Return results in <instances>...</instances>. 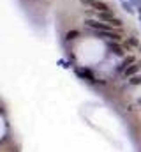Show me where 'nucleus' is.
I'll return each instance as SVG.
<instances>
[{
  "mask_svg": "<svg viewBox=\"0 0 141 152\" xmlns=\"http://www.w3.org/2000/svg\"><path fill=\"white\" fill-rule=\"evenodd\" d=\"M85 25L88 27V28H92L97 36H101V37H108L111 39V41H122V32H120V28H115V27H111L109 23H104V21H101V20H86L85 21Z\"/></svg>",
  "mask_w": 141,
  "mask_h": 152,
  "instance_id": "1",
  "label": "nucleus"
},
{
  "mask_svg": "<svg viewBox=\"0 0 141 152\" xmlns=\"http://www.w3.org/2000/svg\"><path fill=\"white\" fill-rule=\"evenodd\" d=\"M95 14V18L97 20H101V21H104V23H109L111 27H115V28H122V25H124V21L115 14V11H106V12H94Z\"/></svg>",
  "mask_w": 141,
  "mask_h": 152,
  "instance_id": "2",
  "label": "nucleus"
},
{
  "mask_svg": "<svg viewBox=\"0 0 141 152\" xmlns=\"http://www.w3.org/2000/svg\"><path fill=\"white\" fill-rule=\"evenodd\" d=\"M108 48H109V51L113 53V55H116V57H125V46L120 42V41H108Z\"/></svg>",
  "mask_w": 141,
  "mask_h": 152,
  "instance_id": "3",
  "label": "nucleus"
},
{
  "mask_svg": "<svg viewBox=\"0 0 141 152\" xmlns=\"http://www.w3.org/2000/svg\"><path fill=\"white\" fill-rule=\"evenodd\" d=\"M138 73H141V62H134V64H131L124 73H122V78H125V80H129L131 76L138 75Z\"/></svg>",
  "mask_w": 141,
  "mask_h": 152,
  "instance_id": "4",
  "label": "nucleus"
},
{
  "mask_svg": "<svg viewBox=\"0 0 141 152\" xmlns=\"http://www.w3.org/2000/svg\"><path fill=\"white\" fill-rule=\"evenodd\" d=\"M134 62H138L134 55H127V57H124V60H122V62H120V66L116 67V73H120V75H122V73H124L131 64H134Z\"/></svg>",
  "mask_w": 141,
  "mask_h": 152,
  "instance_id": "5",
  "label": "nucleus"
},
{
  "mask_svg": "<svg viewBox=\"0 0 141 152\" xmlns=\"http://www.w3.org/2000/svg\"><path fill=\"white\" fill-rule=\"evenodd\" d=\"M78 75L81 76V78H85L86 81H90V83H97L95 75H94L90 69H86V67H79V69H78Z\"/></svg>",
  "mask_w": 141,
  "mask_h": 152,
  "instance_id": "6",
  "label": "nucleus"
},
{
  "mask_svg": "<svg viewBox=\"0 0 141 152\" xmlns=\"http://www.w3.org/2000/svg\"><path fill=\"white\" fill-rule=\"evenodd\" d=\"M127 50H134V48H140V41H138V37H134V36H131V37L125 39V44H124Z\"/></svg>",
  "mask_w": 141,
  "mask_h": 152,
  "instance_id": "7",
  "label": "nucleus"
},
{
  "mask_svg": "<svg viewBox=\"0 0 141 152\" xmlns=\"http://www.w3.org/2000/svg\"><path fill=\"white\" fill-rule=\"evenodd\" d=\"M127 81H129V85H131V87H140V85H141V73H138V75H134V76H131Z\"/></svg>",
  "mask_w": 141,
  "mask_h": 152,
  "instance_id": "8",
  "label": "nucleus"
},
{
  "mask_svg": "<svg viewBox=\"0 0 141 152\" xmlns=\"http://www.w3.org/2000/svg\"><path fill=\"white\" fill-rule=\"evenodd\" d=\"M79 37V32L78 30H70V32H67V36H65V39L67 41H74V39Z\"/></svg>",
  "mask_w": 141,
  "mask_h": 152,
  "instance_id": "9",
  "label": "nucleus"
},
{
  "mask_svg": "<svg viewBox=\"0 0 141 152\" xmlns=\"http://www.w3.org/2000/svg\"><path fill=\"white\" fill-rule=\"evenodd\" d=\"M140 16H141V14H140Z\"/></svg>",
  "mask_w": 141,
  "mask_h": 152,
  "instance_id": "10",
  "label": "nucleus"
}]
</instances>
